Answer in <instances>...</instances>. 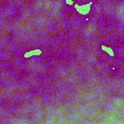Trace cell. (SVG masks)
<instances>
[{
    "mask_svg": "<svg viewBox=\"0 0 124 124\" xmlns=\"http://www.w3.org/2000/svg\"><path fill=\"white\" fill-rule=\"evenodd\" d=\"M92 5H93V1H90V2H88L86 4H83V5H79L78 3H75L74 8H75L76 12L78 14H79L80 16H87L91 12Z\"/></svg>",
    "mask_w": 124,
    "mask_h": 124,
    "instance_id": "6da1fadb",
    "label": "cell"
},
{
    "mask_svg": "<svg viewBox=\"0 0 124 124\" xmlns=\"http://www.w3.org/2000/svg\"><path fill=\"white\" fill-rule=\"evenodd\" d=\"M43 54V50L41 48H33L31 50H27L23 53V58H30L34 56H40Z\"/></svg>",
    "mask_w": 124,
    "mask_h": 124,
    "instance_id": "7a4b0ae2",
    "label": "cell"
},
{
    "mask_svg": "<svg viewBox=\"0 0 124 124\" xmlns=\"http://www.w3.org/2000/svg\"><path fill=\"white\" fill-rule=\"evenodd\" d=\"M100 47H101V50L104 51V52H106L108 56H110V57H114V56H115L114 49H113L111 46H106V45H101Z\"/></svg>",
    "mask_w": 124,
    "mask_h": 124,
    "instance_id": "3957f363",
    "label": "cell"
},
{
    "mask_svg": "<svg viewBox=\"0 0 124 124\" xmlns=\"http://www.w3.org/2000/svg\"><path fill=\"white\" fill-rule=\"evenodd\" d=\"M65 3H66V5H68V6H74L75 1H74V0H65Z\"/></svg>",
    "mask_w": 124,
    "mask_h": 124,
    "instance_id": "277c9868",
    "label": "cell"
}]
</instances>
